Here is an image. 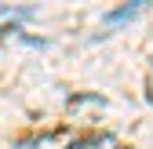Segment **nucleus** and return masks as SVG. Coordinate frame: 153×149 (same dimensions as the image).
<instances>
[{"mask_svg": "<svg viewBox=\"0 0 153 149\" xmlns=\"http://www.w3.org/2000/svg\"><path fill=\"white\" fill-rule=\"evenodd\" d=\"M135 11H139V0H135V4H128V7H120V11H109V15H106V22H120V18L135 15Z\"/></svg>", "mask_w": 153, "mask_h": 149, "instance_id": "f257e3e1", "label": "nucleus"}]
</instances>
